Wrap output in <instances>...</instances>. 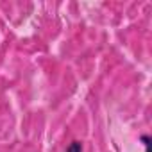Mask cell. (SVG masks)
<instances>
[{"label": "cell", "instance_id": "obj_1", "mask_svg": "<svg viewBox=\"0 0 152 152\" xmlns=\"http://www.w3.org/2000/svg\"><path fill=\"white\" fill-rule=\"evenodd\" d=\"M66 152H83V143L81 141H72L70 145H68V148H66Z\"/></svg>", "mask_w": 152, "mask_h": 152}, {"label": "cell", "instance_id": "obj_2", "mask_svg": "<svg viewBox=\"0 0 152 152\" xmlns=\"http://www.w3.org/2000/svg\"><path fill=\"white\" fill-rule=\"evenodd\" d=\"M141 141L145 143V148H147L145 152H150V138L148 136H141Z\"/></svg>", "mask_w": 152, "mask_h": 152}]
</instances>
